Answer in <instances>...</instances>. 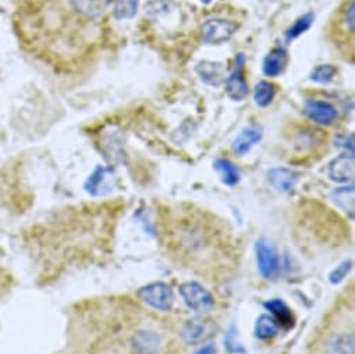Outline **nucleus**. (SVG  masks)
Wrapping results in <instances>:
<instances>
[{"instance_id": "nucleus-1", "label": "nucleus", "mask_w": 355, "mask_h": 354, "mask_svg": "<svg viewBox=\"0 0 355 354\" xmlns=\"http://www.w3.org/2000/svg\"><path fill=\"white\" fill-rule=\"evenodd\" d=\"M138 297L157 311H168L174 303V294L168 285L155 282L138 290Z\"/></svg>"}, {"instance_id": "nucleus-2", "label": "nucleus", "mask_w": 355, "mask_h": 354, "mask_svg": "<svg viewBox=\"0 0 355 354\" xmlns=\"http://www.w3.org/2000/svg\"><path fill=\"white\" fill-rule=\"evenodd\" d=\"M180 294L187 307L196 312H207L215 304L212 294L198 282L183 283L180 286Z\"/></svg>"}, {"instance_id": "nucleus-3", "label": "nucleus", "mask_w": 355, "mask_h": 354, "mask_svg": "<svg viewBox=\"0 0 355 354\" xmlns=\"http://www.w3.org/2000/svg\"><path fill=\"white\" fill-rule=\"evenodd\" d=\"M237 30L239 26L233 22L223 19H209L201 27V37L207 44L219 45L229 41Z\"/></svg>"}, {"instance_id": "nucleus-4", "label": "nucleus", "mask_w": 355, "mask_h": 354, "mask_svg": "<svg viewBox=\"0 0 355 354\" xmlns=\"http://www.w3.org/2000/svg\"><path fill=\"white\" fill-rule=\"evenodd\" d=\"M255 251H257L258 269H259L261 275L265 279L275 280L280 273L279 255H277L275 247L265 240H259L255 246Z\"/></svg>"}, {"instance_id": "nucleus-5", "label": "nucleus", "mask_w": 355, "mask_h": 354, "mask_svg": "<svg viewBox=\"0 0 355 354\" xmlns=\"http://www.w3.org/2000/svg\"><path fill=\"white\" fill-rule=\"evenodd\" d=\"M324 354H355V336L352 330L338 329L326 335L323 342Z\"/></svg>"}, {"instance_id": "nucleus-6", "label": "nucleus", "mask_w": 355, "mask_h": 354, "mask_svg": "<svg viewBox=\"0 0 355 354\" xmlns=\"http://www.w3.org/2000/svg\"><path fill=\"white\" fill-rule=\"evenodd\" d=\"M244 63H245V58L243 53H240L236 58L234 71L226 80V92L233 101H237V102L244 101L248 95V84H247V81L244 78V73H243Z\"/></svg>"}, {"instance_id": "nucleus-7", "label": "nucleus", "mask_w": 355, "mask_h": 354, "mask_svg": "<svg viewBox=\"0 0 355 354\" xmlns=\"http://www.w3.org/2000/svg\"><path fill=\"white\" fill-rule=\"evenodd\" d=\"M355 171V159L354 155L343 153L337 158H334L327 167V174L330 180L336 183H348L354 179Z\"/></svg>"}, {"instance_id": "nucleus-8", "label": "nucleus", "mask_w": 355, "mask_h": 354, "mask_svg": "<svg viewBox=\"0 0 355 354\" xmlns=\"http://www.w3.org/2000/svg\"><path fill=\"white\" fill-rule=\"evenodd\" d=\"M212 321L204 317L189 319L182 328V337L189 344H198L211 336Z\"/></svg>"}, {"instance_id": "nucleus-9", "label": "nucleus", "mask_w": 355, "mask_h": 354, "mask_svg": "<svg viewBox=\"0 0 355 354\" xmlns=\"http://www.w3.org/2000/svg\"><path fill=\"white\" fill-rule=\"evenodd\" d=\"M201 80L212 87H220L227 80V67L223 63L202 60L196 66Z\"/></svg>"}, {"instance_id": "nucleus-10", "label": "nucleus", "mask_w": 355, "mask_h": 354, "mask_svg": "<svg viewBox=\"0 0 355 354\" xmlns=\"http://www.w3.org/2000/svg\"><path fill=\"white\" fill-rule=\"evenodd\" d=\"M113 170L98 167L85 183V190L92 196H105L113 190Z\"/></svg>"}, {"instance_id": "nucleus-11", "label": "nucleus", "mask_w": 355, "mask_h": 354, "mask_svg": "<svg viewBox=\"0 0 355 354\" xmlns=\"http://www.w3.org/2000/svg\"><path fill=\"white\" fill-rule=\"evenodd\" d=\"M305 115L320 126L331 124L337 117V110L333 105L323 101H306L304 106Z\"/></svg>"}, {"instance_id": "nucleus-12", "label": "nucleus", "mask_w": 355, "mask_h": 354, "mask_svg": "<svg viewBox=\"0 0 355 354\" xmlns=\"http://www.w3.org/2000/svg\"><path fill=\"white\" fill-rule=\"evenodd\" d=\"M134 354H157L160 348V337L153 330H138L131 339Z\"/></svg>"}, {"instance_id": "nucleus-13", "label": "nucleus", "mask_w": 355, "mask_h": 354, "mask_svg": "<svg viewBox=\"0 0 355 354\" xmlns=\"http://www.w3.org/2000/svg\"><path fill=\"white\" fill-rule=\"evenodd\" d=\"M268 179L276 190L283 192V193H290L295 187V185L300 179V174L291 169L277 167V169L269 170Z\"/></svg>"}, {"instance_id": "nucleus-14", "label": "nucleus", "mask_w": 355, "mask_h": 354, "mask_svg": "<svg viewBox=\"0 0 355 354\" xmlns=\"http://www.w3.org/2000/svg\"><path fill=\"white\" fill-rule=\"evenodd\" d=\"M263 131L261 126L247 127L233 142V151L239 155H245L255 144L262 140Z\"/></svg>"}, {"instance_id": "nucleus-15", "label": "nucleus", "mask_w": 355, "mask_h": 354, "mask_svg": "<svg viewBox=\"0 0 355 354\" xmlns=\"http://www.w3.org/2000/svg\"><path fill=\"white\" fill-rule=\"evenodd\" d=\"M287 62V52L284 48L272 49L263 59L262 70L268 77H277L283 73Z\"/></svg>"}, {"instance_id": "nucleus-16", "label": "nucleus", "mask_w": 355, "mask_h": 354, "mask_svg": "<svg viewBox=\"0 0 355 354\" xmlns=\"http://www.w3.org/2000/svg\"><path fill=\"white\" fill-rule=\"evenodd\" d=\"M71 8L87 19H98L106 10L109 0H70Z\"/></svg>"}, {"instance_id": "nucleus-17", "label": "nucleus", "mask_w": 355, "mask_h": 354, "mask_svg": "<svg viewBox=\"0 0 355 354\" xmlns=\"http://www.w3.org/2000/svg\"><path fill=\"white\" fill-rule=\"evenodd\" d=\"M215 169L216 171L220 174L222 177V182L226 186H236L240 182V170L237 169V166L230 162L229 159L225 158H219L215 160Z\"/></svg>"}, {"instance_id": "nucleus-18", "label": "nucleus", "mask_w": 355, "mask_h": 354, "mask_svg": "<svg viewBox=\"0 0 355 354\" xmlns=\"http://www.w3.org/2000/svg\"><path fill=\"white\" fill-rule=\"evenodd\" d=\"M331 199L334 201V204L341 208L345 214L349 215V218L354 217V200H355V190L354 186H347V187H341V189H336L331 193Z\"/></svg>"}, {"instance_id": "nucleus-19", "label": "nucleus", "mask_w": 355, "mask_h": 354, "mask_svg": "<svg viewBox=\"0 0 355 354\" xmlns=\"http://www.w3.org/2000/svg\"><path fill=\"white\" fill-rule=\"evenodd\" d=\"M265 307L273 314V318L279 322V325H282L284 328L293 326L294 318H293L291 310L286 305L284 301H282L279 298H275V300H270V301L265 303Z\"/></svg>"}, {"instance_id": "nucleus-20", "label": "nucleus", "mask_w": 355, "mask_h": 354, "mask_svg": "<svg viewBox=\"0 0 355 354\" xmlns=\"http://www.w3.org/2000/svg\"><path fill=\"white\" fill-rule=\"evenodd\" d=\"M279 322L268 314H263L258 318L257 325H255V335L257 337L265 340V339H270L275 337L279 333Z\"/></svg>"}, {"instance_id": "nucleus-21", "label": "nucleus", "mask_w": 355, "mask_h": 354, "mask_svg": "<svg viewBox=\"0 0 355 354\" xmlns=\"http://www.w3.org/2000/svg\"><path fill=\"white\" fill-rule=\"evenodd\" d=\"M276 95V90H275V85L270 84L269 81H259L257 85H255V90H254V99H255V103L261 108H266L272 103L273 98Z\"/></svg>"}, {"instance_id": "nucleus-22", "label": "nucleus", "mask_w": 355, "mask_h": 354, "mask_svg": "<svg viewBox=\"0 0 355 354\" xmlns=\"http://www.w3.org/2000/svg\"><path fill=\"white\" fill-rule=\"evenodd\" d=\"M139 0H116L114 17L117 20L132 19L137 15Z\"/></svg>"}, {"instance_id": "nucleus-23", "label": "nucleus", "mask_w": 355, "mask_h": 354, "mask_svg": "<svg viewBox=\"0 0 355 354\" xmlns=\"http://www.w3.org/2000/svg\"><path fill=\"white\" fill-rule=\"evenodd\" d=\"M313 23V15L312 13H306L304 16H301L300 19L295 20V23L286 31V38L288 41L298 38L300 35H302L305 31H308L311 28Z\"/></svg>"}, {"instance_id": "nucleus-24", "label": "nucleus", "mask_w": 355, "mask_h": 354, "mask_svg": "<svg viewBox=\"0 0 355 354\" xmlns=\"http://www.w3.org/2000/svg\"><path fill=\"white\" fill-rule=\"evenodd\" d=\"M337 70L334 66L331 65H320L318 66L312 73H311V80L319 84H327L330 81H333L334 76H336Z\"/></svg>"}, {"instance_id": "nucleus-25", "label": "nucleus", "mask_w": 355, "mask_h": 354, "mask_svg": "<svg viewBox=\"0 0 355 354\" xmlns=\"http://www.w3.org/2000/svg\"><path fill=\"white\" fill-rule=\"evenodd\" d=\"M352 268V262L351 261H344L343 264H340L338 267H336V269H333L329 275V282L331 285H338L341 280H344V278L348 275V272Z\"/></svg>"}, {"instance_id": "nucleus-26", "label": "nucleus", "mask_w": 355, "mask_h": 354, "mask_svg": "<svg viewBox=\"0 0 355 354\" xmlns=\"http://www.w3.org/2000/svg\"><path fill=\"white\" fill-rule=\"evenodd\" d=\"M13 289V275L3 267H0V298H3Z\"/></svg>"}, {"instance_id": "nucleus-27", "label": "nucleus", "mask_w": 355, "mask_h": 354, "mask_svg": "<svg viewBox=\"0 0 355 354\" xmlns=\"http://www.w3.org/2000/svg\"><path fill=\"white\" fill-rule=\"evenodd\" d=\"M237 332L234 330V326H232L230 329H229V332H227V335H226V339H225V344H226V347H227V350L230 351V353H244L245 351V348L240 344V342L237 340V335H236Z\"/></svg>"}, {"instance_id": "nucleus-28", "label": "nucleus", "mask_w": 355, "mask_h": 354, "mask_svg": "<svg viewBox=\"0 0 355 354\" xmlns=\"http://www.w3.org/2000/svg\"><path fill=\"white\" fill-rule=\"evenodd\" d=\"M336 142H337V146H340L345 151V153L354 155V135L352 134L340 135Z\"/></svg>"}, {"instance_id": "nucleus-29", "label": "nucleus", "mask_w": 355, "mask_h": 354, "mask_svg": "<svg viewBox=\"0 0 355 354\" xmlns=\"http://www.w3.org/2000/svg\"><path fill=\"white\" fill-rule=\"evenodd\" d=\"M345 23H347L349 31L354 33V26H355V3H354V0H351L347 10H345Z\"/></svg>"}, {"instance_id": "nucleus-30", "label": "nucleus", "mask_w": 355, "mask_h": 354, "mask_svg": "<svg viewBox=\"0 0 355 354\" xmlns=\"http://www.w3.org/2000/svg\"><path fill=\"white\" fill-rule=\"evenodd\" d=\"M215 344L214 343H208L204 347H201L200 350H197L194 354H215Z\"/></svg>"}, {"instance_id": "nucleus-31", "label": "nucleus", "mask_w": 355, "mask_h": 354, "mask_svg": "<svg viewBox=\"0 0 355 354\" xmlns=\"http://www.w3.org/2000/svg\"><path fill=\"white\" fill-rule=\"evenodd\" d=\"M201 2L204 3V5H209V3H212L214 0H201Z\"/></svg>"}]
</instances>
